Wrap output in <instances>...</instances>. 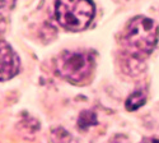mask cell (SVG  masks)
I'll use <instances>...</instances> for the list:
<instances>
[{
  "instance_id": "cell-10",
  "label": "cell",
  "mask_w": 159,
  "mask_h": 143,
  "mask_svg": "<svg viewBox=\"0 0 159 143\" xmlns=\"http://www.w3.org/2000/svg\"><path fill=\"white\" fill-rule=\"evenodd\" d=\"M5 27H7V24H5V21L0 17V35H3L4 31H5Z\"/></svg>"
},
{
  "instance_id": "cell-9",
  "label": "cell",
  "mask_w": 159,
  "mask_h": 143,
  "mask_svg": "<svg viewBox=\"0 0 159 143\" xmlns=\"http://www.w3.org/2000/svg\"><path fill=\"white\" fill-rule=\"evenodd\" d=\"M110 143H126V138L122 136H117L110 141Z\"/></svg>"
},
{
  "instance_id": "cell-4",
  "label": "cell",
  "mask_w": 159,
  "mask_h": 143,
  "mask_svg": "<svg viewBox=\"0 0 159 143\" xmlns=\"http://www.w3.org/2000/svg\"><path fill=\"white\" fill-rule=\"evenodd\" d=\"M20 70V59L13 47L0 41V81H8L16 77Z\"/></svg>"
},
{
  "instance_id": "cell-11",
  "label": "cell",
  "mask_w": 159,
  "mask_h": 143,
  "mask_svg": "<svg viewBox=\"0 0 159 143\" xmlns=\"http://www.w3.org/2000/svg\"><path fill=\"white\" fill-rule=\"evenodd\" d=\"M141 143H159L158 139H152V138H148V139H144Z\"/></svg>"
},
{
  "instance_id": "cell-8",
  "label": "cell",
  "mask_w": 159,
  "mask_h": 143,
  "mask_svg": "<svg viewBox=\"0 0 159 143\" xmlns=\"http://www.w3.org/2000/svg\"><path fill=\"white\" fill-rule=\"evenodd\" d=\"M17 0H0V10H9L16 5Z\"/></svg>"
},
{
  "instance_id": "cell-6",
  "label": "cell",
  "mask_w": 159,
  "mask_h": 143,
  "mask_svg": "<svg viewBox=\"0 0 159 143\" xmlns=\"http://www.w3.org/2000/svg\"><path fill=\"white\" fill-rule=\"evenodd\" d=\"M97 124H98V119L94 111L84 110L80 112L78 118V128L82 129V131H87L90 126H94Z\"/></svg>"
},
{
  "instance_id": "cell-1",
  "label": "cell",
  "mask_w": 159,
  "mask_h": 143,
  "mask_svg": "<svg viewBox=\"0 0 159 143\" xmlns=\"http://www.w3.org/2000/svg\"><path fill=\"white\" fill-rule=\"evenodd\" d=\"M159 38V26L150 18L135 17L129 24L125 45L132 58L144 59L154 50Z\"/></svg>"
},
{
  "instance_id": "cell-2",
  "label": "cell",
  "mask_w": 159,
  "mask_h": 143,
  "mask_svg": "<svg viewBox=\"0 0 159 143\" xmlns=\"http://www.w3.org/2000/svg\"><path fill=\"white\" fill-rule=\"evenodd\" d=\"M56 19L64 28L79 32L85 30L94 17L92 0H56Z\"/></svg>"
},
{
  "instance_id": "cell-3",
  "label": "cell",
  "mask_w": 159,
  "mask_h": 143,
  "mask_svg": "<svg viewBox=\"0 0 159 143\" xmlns=\"http://www.w3.org/2000/svg\"><path fill=\"white\" fill-rule=\"evenodd\" d=\"M94 68V58L85 51H64L56 59V72L75 84L85 82Z\"/></svg>"
},
{
  "instance_id": "cell-7",
  "label": "cell",
  "mask_w": 159,
  "mask_h": 143,
  "mask_svg": "<svg viewBox=\"0 0 159 143\" xmlns=\"http://www.w3.org/2000/svg\"><path fill=\"white\" fill-rule=\"evenodd\" d=\"M145 101H147V95L144 93V91L139 89V91H135L134 93H131L129 96V98L126 100V109L129 111H135L138 110L139 107H141Z\"/></svg>"
},
{
  "instance_id": "cell-5",
  "label": "cell",
  "mask_w": 159,
  "mask_h": 143,
  "mask_svg": "<svg viewBox=\"0 0 159 143\" xmlns=\"http://www.w3.org/2000/svg\"><path fill=\"white\" fill-rule=\"evenodd\" d=\"M48 139H50V143H78L76 138L61 126L52 129Z\"/></svg>"
}]
</instances>
